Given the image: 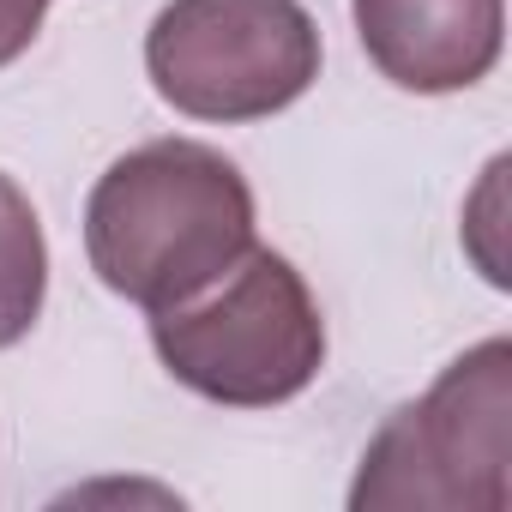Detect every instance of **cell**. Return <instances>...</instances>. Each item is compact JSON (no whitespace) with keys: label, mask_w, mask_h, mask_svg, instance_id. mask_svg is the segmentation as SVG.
Masks as SVG:
<instances>
[{"label":"cell","mask_w":512,"mask_h":512,"mask_svg":"<svg viewBox=\"0 0 512 512\" xmlns=\"http://www.w3.org/2000/svg\"><path fill=\"white\" fill-rule=\"evenodd\" d=\"M247 247L253 187L199 139H151L115 157L85 199L91 272L145 314L199 296Z\"/></svg>","instance_id":"obj_1"},{"label":"cell","mask_w":512,"mask_h":512,"mask_svg":"<svg viewBox=\"0 0 512 512\" xmlns=\"http://www.w3.org/2000/svg\"><path fill=\"white\" fill-rule=\"evenodd\" d=\"M512 500V344L464 350L362 452L356 512H506Z\"/></svg>","instance_id":"obj_2"},{"label":"cell","mask_w":512,"mask_h":512,"mask_svg":"<svg viewBox=\"0 0 512 512\" xmlns=\"http://www.w3.org/2000/svg\"><path fill=\"white\" fill-rule=\"evenodd\" d=\"M151 344L187 392L266 410L314 386L326 362V320L284 253L247 247L217 284L151 314Z\"/></svg>","instance_id":"obj_3"},{"label":"cell","mask_w":512,"mask_h":512,"mask_svg":"<svg viewBox=\"0 0 512 512\" xmlns=\"http://www.w3.org/2000/svg\"><path fill=\"white\" fill-rule=\"evenodd\" d=\"M157 97L193 121H266L320 79L302 0H169L145 31Z\"/></svg>","instance_id":"obj_4"},{"label":"cell","mask_w":512,"mask_h":512,"mask_svg":"<svg viewBox=\"0 0 512 512\" xmlns=\"http://www.w3.org/2000/svg\"><path fill=\"white\" fill-rule=\"evenodd\" d=\"M368 61L416 97L470 91L506 43V0H350Z\"/></svg>","instance_id":"obj_5"},{"label":"cell","mask_w":512,"mask_h":512,"mask_svg":"<svg viewBox=\"0 0 512 512\" xmlns=\"http://www.w3.org/2000/svg\"><path fill=\"white\" fill-rule=\"evenodd\" d=\"M43 290H49L43 223L25 199V187L13 175H0V350H13L37 326Z\"/></svg>","instance_id":"obj_6"},{"label":"cell","mask_w":512,"mask_h":512,"mask_svg":"<svg viewBox=\"0 0 512 512\" xmlns=\"http://www.w3.org/2000/svg\"><path fill=\"white\" fill-rule=\"evenodd\" d=\"M43 13H49V0H0V67H13L37 43Z\"/></svg>","instance_id":"obj_7"}]
</instances>
